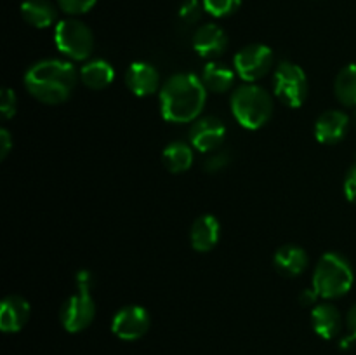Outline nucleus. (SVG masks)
<instances>
[{
    "mask_svg": "<svg viewBox=\"0 0 356 355\" xmlns=\"http://www.w3.org/2000/svg\"><path fill=\"white\" fill-rule=\"evenodd\" d=\"M351 120H353V125L356 127V108H355V113H353V118H351Z\"/></svg>",
    "mask_w": 356,
    "mask_h": 355,
    "instance_id": "obj_33",
    "label": "nucleus"
},
{
    "mask_svg": "<svg viewBox=\"0 0 356 355\" xmlns=\"http://www.w3.org/2000/svg\"><path fill=\"white\" fill-rule=\"evenodd\" d=\"M76 287H92V275H90V271L80 270L79 274H76Z\"/></svg>",
    "mask_w": 356,
    "mask_h": 355,
    "instance_id": "obj_32",
    "label": "nucleus"
},
{
    "mask_svg": "<svg viewBox=\"0 0 356 355\" xmlns=\"http://www.w3.org/2000/svg\"><path fill=\"white\" fill-rule=\"evenodd\" d=\"M226 125L214 115L198 117L190 129V145L202 153H211L222 145Z\"/></svg>",
    "mask_w": 356,
    "mask_h": 355,
    "instance_id": "obj_10",
    "label": "nucleus"
},
{
    "mask_svg": "<svg viewBox=\"0 0 356 355\" xmlns=\"http://www.w3.org/2000/svg\"><path fill=\"white\" fill-rule=\"evenodd\" d=\"M162 159L170 173H184L193 164V146L184 141H172L163 148Z\"/></svg>",
    "mask_w": 356,
    "mask_h": 355,
    "instance_id": "obj_21",
    "label": "nucleus"
},
{
    "mask_svg": "<svg viewBox=\"0 0 356 355\" xmlns=\"http://www.w3.org/2000/svg\"><path fill=\"white\" fill-rule=\"evenodd\" d=\"M204 10V3H200L198 0H186V2L179 7V19L183 21L184 24H193L200 19Z\"/></svg>",
    "mask_w": 356,
    "mask_h": 355,
    "instance_id": "obj_24",
    "label": "nucleus"
},
{
    "mask_svg": "<svg viewBox=\"0 0 356 355\" xmlns=\"http://www.w3.org/2000/svg\"><path fill=\"white\" fill-rule=\"evenodd\" d=\"M30 319V303L19 294H10L0 305V329L3 333H19Z\"/></svg>",
    "mask_w": 356,
    "mask_h": 355,
    "instance_id": "obj_14",
    "label": "nucleus"
},
{
    "mask_svg": "<svg viewBox=\"0 0 356 355\" xmlns=\"http://www.w3.org/2000/svg\"><path fill=\"white\" fill-rule=\"evenodd\" d=\"M205 13L214 17H228L242 6V0H202Z\"/></svg>",
    "mask_w": 356,
    "mask_h": 355,
    "instance_id": "obj_23",
    "label": "nucleus"
},
{
    "mask_svg": "<svg viewBox=\"0 0 356 355\" xmlns=\"http://www.w3.org/2000/svg\"><path fill=\"white\" fill-rule=\"evenodd\" d=\"M202 82L211 93H228L235 84V72L225 63L209 61L202 70Z\"/></svg>",
    "mask_w": 356,
    "mask_h": 355,
    "instance_id": "obj_19",
    "label": "nucleus"
},
{
    "mask_svg": "<svg viewBox=\"0 0 356 355\" xmlns=\"http://www.w3.org/2000/svg\"><path fill=\"white\" fill-rule=\"evenodd\" d=\"M229 160H232V157H229L228 152L211 153L209 159L205 160L204 169L207 171V173H219V171H222L226 166H228Z\"/></svg>",
    "mask_w": 356,
    "mask_h": 355,
    "instance_id": "obj_26",
    "label": "nucleus"
},
{
    "mask_svg": "<svg viewBox=\"0 0 356 355\" xmlns=\"http://www.w3.org/2000/svg\"><path fill=\"white\" fill-rule=\"evenodd\" d=\"M275 61V54L268 45L264 44H250L245 45L236 52L233 58L236 75L247 84H254L263 79L271 70Z\"/></svg>",
    "mask_w": 356,
    "mask_h": 355,
    "instance_id": "obj_7",
    "label": "nucleus"
},
{
    "mask_svg": "<svg viewBox=\"0 0 356 355\" xmlns=\"http://www.w3.org/2000/svg\"><path fill=\"white\" fill-rule=\"evenodd\" d=\"M152 326V317L145 306L127 305L115 313L111 333L124 341H136L145 336Z\"/></svg>",
    "mask_w": 356,
    "mask_h": 355,
    "instance_id": "obj_9",
    "label": "nucleus"
},
{
    "mask_svg": "<svg viewBox=\"0 0 356 355\" xmlns=\"http://www.w3.org/2000/svg\"><path fill=\"white\" fill-rule=\"evenodd\" d=\"M54 44L61 54L75 61H83L94 51V33L86 23L68 17L56 24Z\"/></svg>",
    "mask_w": 356,
    "mask_h": 355,
    "instance_id": "obj_5",
    "label": "nucleus"
},
{
    "mask_svg": "<svg viewBox=\"0 0 356 355\" xmlns=\"http://www.w3.org/2000/svg\"><path fill=\"white\" fill-rule=\"evenodd\" d=\"M13 150V138H10V132L6 127L0 129V159H6L9 155V152Z\"/></svg>",
    "mask_w": 356,
    "mask_h": 355,
    "instance_id": "obj_30",
    "label": "nucleus"
},
{
    "mask_svg": "<svg viewBox=\"0 0 356 355\" xmlns=\"http://www.w3.org/2000/svg\"><path fill=\"white\" fill-rule=\"evenodd\" d=\"M207 101V89L193 73H176L160 87V113L163 120L186 124L200 117Z\"/></svg>",
    "mask_w": 356,
    "mask_h": 355,
    "instance_id": "obj_1",
    "label": "nucleus"
},
{
    "mask_svg": "<svg viewBox=\"0 0 356 355\" xmlns=\"http://www.w3.org/2000/svg\"><path fill=\"white\" fill-rule=\"evenodd\" d=\"M273 265L285 277H299L308 267V254L302 247L289 244L275 253Z\"/></svg>",
    "mask_w": 356,
    "mask_h": 355,
    "instance_id": "obj_17",
    "label": "nucleus"
},
{
    "mask_svg": "<svg viewBox=\"0 0 356 355\" xmlns=\"http://www.w3.org/2000/svg\"><path fill=\"white\" fill-rule=\"evenodd\" d=\"M344 195L348 200L356 204V162L350 167L346 178H344Z\"/></svg>",
    "mask_w": 356,
    "mask_h": 355,
    "instance_id": "obj_28",
    "label": "nucleus"
},
{
    "mask_svg": "<svg viewBox=\"0 0 356 355\" xmlns=\"http://www.w3.org/2000/svg\"><path fill=\"white\" fill-rule=\"evenodd\" d=\"M351 118L341 110H327L316 118L315 138L322 145H336L343 141L350 129Z\"/></svg>",
    "mask_w": 356,
    "mask_h": 355,
    "instance_id": "obj_11",
    "label": "nucleus"
},
{
    "mask_svg": "<svg viewBox=\"0 0 356 355\" xmlns=\"http://www.w3.org/2000/svg\"><path fill=\"white\" fill-rule=\"evenodd\" d=\"M353 282L355 271L348 258L339 253H325L316 263L312 285L320 298L336 299L348 294Z\"/></svg>",
    "mask_w": 356,
    "mask_h": 355,
    "instance_id": "obj_4",
    "label": "nucleus"
},
{
    "mask_svg": "<svg viewBox=\"0 0 356 355\" xmlns=\"http://www.w3.org/2000/svg\"><path fill=\"white\" fill-rule=\"evenodd\" d=\"M0 111H2V117L6 120L16 113V94L9 87L2 90V96H0Z\"/></svg>",
    "mask_w": 356,
    "mask_h": 355,
    "instance_id": "obj_27",
    "label": "nucleus"
},
{
    "mask_svg": "<svg viewBox=\"0 0 356 355\" xmlns=\"http://www.w3.org/2000/svg\"><path fill=\"white\" fill-rule=\"evenodd\" d=\"M21 16L33 28H49L58 19V9L51 0H24Z\"/></svg>",
    "mask_w": 356,
    "mask_h": 355,
    "instance_id": "obj_18",
    "label": "nucleus"
},
{
    "mask_svg": "<svg viewBox=\"0 0 356 355\" xmlns=\"http://www.w3.org/2000/svg\"><path fill=\"white\" fill-rule=\"evenodd\" d=\"M96 315V303H94L90 289L76 287L75 294L70 296L59 310V320L68 333H80L92 324Z\"/></svg>",
    "mask_w": 356,
    "mask_h": 355,
    "instance_id": "obj_8",
    "label": "nucleus"
},
{
    "mask_svg": "<svg viewBox=\"0 0 356 355\" xmlns=\"http://www.w3.org/2000/svg\"><path fill=\"white\" fill-rule=\"evenodd\" d=\"M79 77L89 89L101 90L113 82L115 70L106 59H92L80 68Z\"/></svg>",
    "mask_w": 356,
    "mask_h": 355,
    "instance_id": "obj_20",
    "label": "nucleus"
},
{
    "mask_svg": "<svg viewBox=\"0 0 356 355\" xmlns=\"http://www.w3.org/2000/svg\"><path fill=\"white\" fill-rule=\"evenodd\" d=\"M228 47V35L219 24L207 23L197 28L193 35V49L205 59H216Z\"/></svg>",
    "mask_w": 356,
    "mask_h": 355,
    "instance_id": "obj_12",
    "label": "nucleus"
},
{
    "mask_svg": "<svg viewBox=\"0 0 356 355\" xmlns=\"http://www.w3.org/2000/svg\"><path fill=\"white\" fill-rule=\"evenodd\" d=\"M312 326L313 331L323 340H334L341 333L343 327V317L341 312L330 303H320L312 310Z\"/></svg>",
    "mask_w": 356,
    "mask_h": 355,
    "instance_id": "obj_16",
    "label": "nucleus"
},
{
    "mask_svg": "<svg viewBox=\"0 0 356 355\" xmlns=\"http://www.w3.org/2000/svg\"><path fill=\"white\" fill-rule=\"evenodd\" d=\"M125 84L129 90L138 97L152 96L160 86V75L153 65L146 61H136L125 73Z\"/></svg>",
    "mask_w": 356,
    "mask_h": 355,
    "instance_id": "obj_13",
    "label": "nucleus"
},
{
    "mask_svg": "<svg viewBox=\"0 0 356 355\" xmlns=\"http://www.w3.org/2000/svg\"><path fill=\"white\" fill-rule=\"evenodd\" d=\"M221 235V225L212 214H204L193 223L190 232L191 247L198 253H209L214 249Z\"/></svg>",
    "mask_w": 356,
    "mask_h": 355,
    "instance_id": "obj_15",
    "label": "nucleus"
},
{
    "mask_svg": "<svg viewBox=\"0 0 356 355\" xmlns=\"http://www.w3.org/2000/svg\"><path fill=\"white\" fill-rule=\"evenodd\" d=\"M97 0H58V6L63 13L70 14V16H79V14H86L96 6Z\"/></svg>",
    "mask_w": 356,
    "mask_h": 355,
    "instance_id": "obj_25",
    "label": "nucleus"
},
{
    "mask_svg": "<svg viewBox=\"0 0 356 355\" xmlns=\"http://www.w3.org/2000/svg\"><path fill=\"white\" fill-rule=\"evenodd\" d=\"M233 117L242 127L257 131L270 122L273 115V100L266 89L256 84H243L236 87L229 100Z\"/></svg>",
    "mask_w": 356,
    "mask_h": 355,
    "instance_id": "obj_3",
    "label": "nucleus"
},
{
    "mask_svg": "<svg viewBox=\"0 0 356 355\" xmlns=\"http://www.w3.org/2000/svg\"><path fill=\"white\" fill-rule=\"evenodd\" d=\"M346 324H348V331H350V334H348V336L343 340V343H341V347L343 348L350 347L353 341H356V305L351 306L350 312H348Z\"/></svg>",
    "mask_w": 356,
    "mask_h": 355,
    "instance_id": "obj_29",
    "label": "nucleus"
},
{
    "mask_svg": "<svg viewBox=\"0 0 356 355\" xmlns=\"http://www.w3.org/2000/svg\"><path fill=\"white\" fill-rule=\"evenodd\" d=\"M79 82L75 66L63 59H42L24 73L28 93L45 104L65 103Z\"/></svg>",
    "mask_w": 356,
    "mask_h": 355,
    "instance_id": "obj_2",
    "label": "nucleus"
},
{
    "mask_svg": "<svg viewBox=\"0 0 356 355\" xmlns=\"http://www.w3.org/2000/svg\"><path fill=\"white\" fill-rule=\"evenodd\" d=\"M334 93L341 104L350 108H356V65H346L336 77L334 82Z\"/></svg>",
    "mask_w": 356,
    "mask_h": 355,
    "instance_id": "obj_22",
    "label": "nucleus"
},
{
    "mask_svg": "<svg viewBox=\"0 0 356 355\" xmlns=\"http://www.w3.org/2000/svg\"><path fill=\"white\" fill-rule=\"evenodd\" d=\"M275 96L291 108L302 106L308 97V77L305 70L291 61L278 63L273 75Z\"/></svg>",
    "mask_w": 356,
    "mask_h": 355,
    "instance_id": "obj_6",
    "label": "nucleus"
},
{
    "mask_svg": "<svg viewBox=\"0 0 356 355\" xmlns=\"http://www.w3.org/2000/svg\"><path fill=\"white\" fill-rule=\"evenodd\" d=\"M318 298H320L318 292H316L315 289H313V285H312V287L305 289V291L299 294V303H301L302 306H312V305H315L316 301H318Z\"/></svg>",
    "mask_w": 356,
    "mask_h": 355,
    "instance_id": "obj_31",
    "label": "nucleus"
}]
</instances>
